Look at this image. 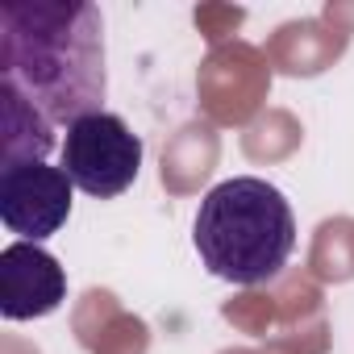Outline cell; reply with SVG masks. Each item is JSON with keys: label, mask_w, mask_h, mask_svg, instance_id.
Returning a JSON list of instances; mask_svg holds the SVG:
<instances>
[{"label": "cell", "mask_w": 354, "mask_h": 354, "mask_svg": "<svg viewBox=\"0 0 354 354\" xmlns=\"http://www.w3.org/2000/svg\"><path fill=\"white\" fill-rule=\"evenodd\" d=\"M55 150V125L9 84H0V162H46Z\"/></svg>", "instance_id": "obj_6"}, {"label": "cell", "mask_w": 354, "mask_h": 354, "mask_svg": "<svg viewBox=\"0 0 354 354\" xmlns=\"http://www.w3.org/2000/svg\"><path fill=\"white\" fill-rule=\"evenodd\" d=\"M0 84L21 92L50 125L100 113L109 92L100 9L88 0H5Z\"/></svg>", "instance_id": "obj_1"}, {"label": "cell", "mask_w": 354, "mask_h": 354, "mask_svg": "<svg viewBox=\"0 0 354 354\" xmlns=\"http://www.w3.org/2000/svg\"><path fill=\"white\" fill-rule=\"evenodd\" d=\"M63 171L67 180L96 196L113 201L133 188L138 171H142V138L125 125L117 113H88L75 125H67L63 138Z\"/></svg>", "instance_id": "obj_3"}, {"label": "cell", "mask_w": 354, "mask_h": 354, "mask_svg": "<svg viewBox=\"0 0 354 354\" xmlns=\"http://www.w3.org/2000/svg\"><path fill=\"white\" fill-rule=\"evenodd\" d=\"M67 300V271L38 242H13L0 250V313L5 321L50 317Z\"/></svg>", "instance_id": "obj_5"}, {"label": "cell", "mask_w": 354, "mask_h": 354, "mask_svg": "<svg viewBox=\"0 0 354 354\" xmlns=\"http://www.w3.org/2000/svg\"><path fill=\"white\" fill-rule=\"evenodd\" d=\"M192 246L209 275L234 288L271 283L296 250L292 205L275 184L259 175L221 180L196 209Z\"/></svg>", "instance_id": "obj_2"}, {"label": "cell", "mask_w": 354, "mask_h": 354, "mask_svg": "<svg viewBox=\"0 0 354 354\" xmlns=\"http://www.w3.org/2000/svg\"><path fill=\"white\" fill-rule=\"evenodd\" d=\"M71 180L63 167L17 162L0 167V221L17 242H46L71 217Z\"/></svg>", "instance_id": "obj_4"}]
</instances>
